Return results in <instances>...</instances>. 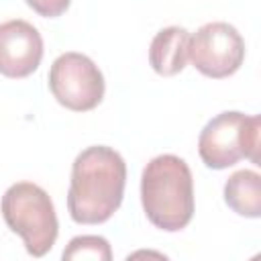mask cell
I'll use <instances>...</instances> for the list:
<instances>
[{"label":"cell","mask_w":261,"mask_h":261,"mask_svg":"<svg viewBox=\"0 0 261 261\" xmlns=\"http://www.w3.org/2000/svg\"><path fill=\"white\" fill-rule=\"evenodd\" d=\"M126 186V163L106 145L84 149L71 165L67 210L77 224H102L120 208Z\"/></svg>","instance_id":"6da1fadb"},{"label":"cell","mask_w":261,"mask_h":261,"mask_svg":"<svg viewBox=\"0 0 261 261\" xmlns=\"http://www.w3.org/2000/svg\"><path fill=\"white\" fill-rule=\"evenodd\" d=\"M141 204L153 226L165 232L186 228L194 216V179L188 163L171 153L153 157L141 173Z\"/></svg>","instance_id":"7a4b0ae2"},{"label":"cell","mask_w":261,"mask_h":261,"mask_svg":"<svg viewBox=\"0 0 261 261\" xmlns=\"http://www.w3.org/2000/svg\"><path fill=\"white\" fill-rule=\"evenodd\" d=\"M6 226L20 234L24 249L31 257L47 255L59 234V222L53 200L33 181L12 184L0 202Z\"/></svg>","instance_id":"3957f363"},{"label":"cell","mask_w":261,"mask_h":261,"mask_svg":"<svg viewBox=\"0 0 261 261\" xmlns=\"http://www.w3.org/2000/svg\"><path fill=\"white\" fill-rule=\"evenodd\" d=\"M259 116L226 110L206 122L198 137V153L206 167L226 169L241 159L259 165Z\"/></svg>","instance_id":"277c9868"},{"label":"cell","mask_w":261,"mask_h":261,"mask_svg":"<svg viewBox=\"0 0 261 261\" xmlns=\"http://www.w3.org/2000/svg\"><path fill=\"white\" fill-rule=\"evenodd\" d=\"M49 90L67 110H94L104 98V75L98 65L84 53H61L49 69Z\"/></svg>","instance_id":"5b68a950"},{"label":"cell","mask_w":261,"mask_h":261,"mask_svg":"<svg viewBox=\"0 0 261 261\" xmlns=\"http://www.w3.org/2000/svg\"><path fill=\"white\" fill-rule=\"evenodd\" d=\"M188 59L202 75L224 80L237 73L243 65L245 41L241 33L228 22H206L194 35H190Z\"/></svg>","instance_id":"8992f818"},{"label":"cell","mask_w":261,"mask_h":261,"mask_svg":"<svg viewBox=\"0 0 261 261\" xmlns=\"http://www.w3.org/2000/svg\"><path fill=\"white\" fill-rule=\"evenodd\" d=\"M43 59V37L31 22L12 18L0 24V73L10 80L29 77Z\"/></svg>","instance_id":"52a82bcc"},{"label":"cell","mask_w":261,"mask_h":261,"mask_svg":"<svg viewBox=\"0 0 261 261\" xmlns=\"http://www.w3.org/2000/svg\"><path fill=\"white\" fill-rule=\"evenodd\" d=\"M188 45L190 33L184 27L161 29L149 47V63L153 71L163 77L179 73L188 63Z\"/></svg>","instance_id":"ba28073f"},{"label":"cell","mask_w":261,"mask_h":261,"mask_svg":"<svg viewBox=\"0 0 261 261\" xmlns=\"http://www.w3.org/2000/svg\"><path fill=\"white\" fill-rule=\"evenodd\" d=\"M226 206L245 218L261 216V175L253 169L234 171L224 184Z\"/></svg>","instance_id":"9c48e42d"},{"label":"cell","mask_w":261,"mask_h":261,"mask_svg":"<svg viewBox=\"0 0 261 261\" xmlns=\"http://www.w3.org/2000/svg\"><path fill=\"white\" fill-rule=\"evenodd\" d=\"M63 259H94V261H110L112 249L104 237L98 234H82L73 237L69 245L63 249Z\"/></svg>","instance_id":"30bf717a"},{"label":"cell","mask_w":261,"mask_h":261,"mask_svg":"<svg viewBox=\"0 0 261 261\" xmlns=\"http://www.w3.org/2000/svg\"><path fill=\"white\" fill-rule=\"evenodd\" d=\"M27 4L39 14V16H45V18H55V16H61L71 0H27Z\"/></svg>","instance_id":"8fae6325"}]
</instances>
